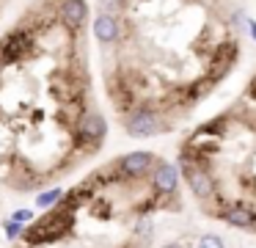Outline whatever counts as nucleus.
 <instances>
[{
    "instance_id": "f257e3e1",
    "label": "nucleus",
    "mask_w": 256,
    "mask_h": 248,
    "mask_svg": "<svg viewBox=\"0 0 256 248\" xmlns=\"http://www.w3.org/2000/svg\"><path fill=\"white\" fill-rule=\"evenodd\" d=\"M74 226V212H66V209L56 207L52 212L42 215L36 223H30L28 229H25V240L34 242V245H42V242H56L61 240L64 234H69Z\"/></svg>"
},
{
    "instance_id": "f03ea898",
    "label": "nucleus",
    "mask_w": 256,
    "mask_h": 248,
    "mask_svg": "<svg viewBox=\"0 0 256 248\" xmlns=\"http://www.w3.org/2000/svg\"><path fill=\"white\" fill-rule=\"evenodd\" d=\"M182 168H184V179H188L190 190H193L196 198H210L215 196V179H212V174L204 168V163H201L198 154H184L182 157Z\"/></svg>"
},
{
    "instance_id": "7ed1b4c3",
    "label": "nucleus",
    "mask_w": 256,
    "mask_h": 248,
    "mask_svg": "<svg viewBox=\"0 0 256 248\" xmlns=\"http://www.w3.org/2000/svg\"><path fill=\"white\" fill-rule=\"evenodd\" d=\"M34 50V36L28 31H12L0 39V64H14L22 61Z\"/></svg>"
},
{
    "instance_id": "20e7f679",
    "label": "nucleus",
    "mask_w": 256,
    "mask_h": 248,
    "mask_svg": "<svg viewBox=\"0 0 256 248\" xmlns=\"http://www.w3.org/2000/svg\"><path fill=\"white\" fill-rule=\"evenodd\" d=\"M160 132V119L154 110H138L135 116L127 119V135L130 138H152Z\"/></svg>"
},
{
    "instance_id": "39448f33",
    "label": "nucleus",
    "mask_w": 256,
    "mask_h": 248,
    "mask_svg": "<svg viewBox=\"0 0 256 248\" xmlns=\"http://www.w3.org/2000/svg\"><path fill=\"white\" fill-rule=\"evenodd\" d=\"M152 165H154V154L152 152H130L118 160V171H122L124 176H130V179L146 176L152 171Z\"/></svg>"
},
{
    "instance_id": "423d86ee",
    "label": "nucleus",
    "mask_w": 256,
    "mask_h": 248,
    "mask_svg": "<svg viewBox=\"0 0 256 248\" xmlns=\"http://www.w3.org/2000/svg\"><path fill=\"white\" fill-rule=\"evenodd\" d=\"M152 185H154V193H160V196H174V193L179 190V171H176V165L160 163L154 171H152Z\"/></svg>"
},
{
    "instance_id": "0eeeda50",
    "label": "nucleus",
    "mask_w": 256,
    "mask_h": 248,
    "mask_svg": "<svg viewBox=\"0 0 256 248\" xmlns=\"http://www.w3.org/2000/svg\"><path fill=\"white\" fill-rule=\"evenodd\" d=\"M58 17H61V22L66 25V31L78 33L80 28L86 25V17H88V3H86V0H64Z\"/></svg>"
},
{
    "instance_id": "6e6552de",
    "label": "nucleus",
    "mask_w": 256,
    "mask_h": 248,
    "mask_svg": "<svg viewBox=\"0 0 256 248\" xmlns=\"http://www.w3.org/2000/svg\"><path fill=\"white\" fill-rule=\"evenodd\" d=\"M220 218L226 220L228 226H234V229H254L256 226V207L240 201V204H232V207L223 209Z\"/></svg>"
},
{
    "instance_id": "1a4fd4ad",
    "label": "nucleus",
    "mask_w": 256,
    "mask_h": 248,
    "mask_svg": "<svg viewBox=\"0 0 256 248\" xmlns=\"http://www.w3.org/2000/svg\"><path fill=\"white\" fill-rule=\"evenodd\" d=\"M78 124H80L78 127V141L80 143H100L102 138H105V132H108L105 119H102V116H96V113L80 119Z\"/></svg>"
},
{
    "instance_id": "9d476101",
    "label": "nucleus",
    "mask_w": 256,
    "mask_h": 248,
    "mask_svg": "<svg viewBox=\"0 0 256 248\" xmlns=\"http://www.w3.org/2000/svg\"><path fill=\"white\" fill-rule=\"evenodd\" d=\"M94 36H96V42H102V44L116 42V39H118V20H116V17H110V14H96Z\"/></svg>"
},
{
    "instance_id": "9b49d317",
    "label": "nucleus",
    "mask_w": 256,
    "mask_h": 248,
    "mask_svg": "<svg viewBox=\"0 0 256 248\" xmlns=\"http://www.w3.org/2000/svg\"><path fill=\"white\" fill-rule=\"evenodd\" d=\"M64 196H66V193H64L61 187H52V190H47V193H42V196H36V207H42V209L58 207V204L64 201Z\"/></svg>"
},
{
    "instance_id": "f8f14e48",
    "label": "nucleus",
    "mask_w": 256,
    "mask_h": 248,
    "mask_svg": "<svg viewBox=\"0 0 256 248\" xmlns=\"http://www.w3.org/2000/svg\"><path fill=\"white\" fill-rule=\"evenodd\" d=\"M196 248H226V242H223L218 234H201Z\"/></svg>"
},
{
    "instance_id": "ddd939ff",
    "label": "nucleus",
    "mask_w": 256,
    "mask_h": 248,
    "mask_svg": "<svg viewBox=\"0 0 256 248\" xmlns=\"http://www.w3.org/2000/svg\"><path fill=\"white\" fill-rule=\"evenodd\" d=\"M3 229H6L8 240H17V237H22V234H25V226H22V223H17V220H12V218H8L6 223H3Z\"/></svg>"
},
{
    "instance_id": "4468645a",
    "label": "nucleus",
    "mask_w": 256,
    "mask_h": 248,
    "mask_svg": "<svg viewBox=\"0 0 256 248\" xmlns=\"http://www.w3.org/2000/svg\"><path fill=\"white\" fill-rule=\"evenodd\" d=\"M34 215H36L34 209L22 207V209H17V212L12 215V220H17V223H22V226H25V223H30V220H34Z\"/></svg>"
},
{
    "instance_id": "2eb2a0df",
    "label": "nucleus",
    "mask_w": 256,
    "mask_h": 248,
    "mask_svg": "<svg viewBox=\"0 0 256 248\" xmlns=\"http://www.w3.org/2000/svg\"><path fill=\"white\" fill-rule=\"evenodd\" d=\"M122 9V0H100V11L102 14H116V11Z\"/></svg>"
},
{
    "instance_id": "dca6fc26",
    "label": "nucleus",
    "mask_w": 256,
    "mask_h": 248,
    "mask_svg": "<svg viewBox=\"0 0 256 248\" xmlns=\"http://www.w3.org/2000/svg\"><path fill=\"white\" fill-rule=\"evenodd\" d=\"M250 36H254V42H256V22H250Z\"/></svg>"
},
{
    "instance_id": "f3484780",
    "label": "nucleus",
    "mask_w": 256,
    "mask_h": 248,
    "mask_svg": "<svg viewBox=\"0 0 256 248\" xmlns=\"http://www.w3.org/2000/svg\"><path fill=\"white\" fill-rule=\"evenodd\" d=\"M166 248H179V245H176V242H171V245H166Z\"/></svg>"
},
{
    "instance_id": "a211bd4d",
    "label": "nucleus",
    "mask_w": 256,
    "mask_h": 248,
    "mask_svg": "<svg viewBox=\"0 0 256 248\" xmlns=\"http://www.w3.org/2000/svg\"><path fill=\"white\" fill-rule=\"evenodd\" d=\"M127 248H135V245H127Z\"/></svg>"
}]
</instances>
